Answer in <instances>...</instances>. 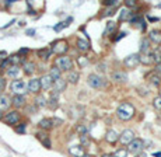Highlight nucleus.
I'll use <instances>...</instances> for the list:
<instances>
[{"instance_id": "nucleus-10", "label": "nucleus", "mask_w": 161, "mask_h": 157, "mask_svg": "<svg viewBox=\"0 0 161 157\" xmlns=\"http://www.w3.org/2000/svg\"><path fill=\"white\" fill-rule=\"evenodd\" d=\"M4 121H6V123H9V125H16V123L20 122V114H18L17 111H12V112H9V114H6Z\"/></svg>"}, {"instance_id": "nucleus-53", "label": "nucleus", "mask_w": 161, "mask_h": 157, "mask_svg": "<svg viewBox=\"0 0 161 157\" xmlns=\"http://www.w3.org/2000/svg\"><path fill=\"white\" fill-rule=\"evenodd\" d=\"M150 21H158V18H155V17H150Z\"/></svg>"}, {"instance_id": "nucleus-30", "label": "nucleus", "mask_w": 161, "mask_h": 157, "mask_svg": "<svg viewBox=\"0 0 161 157\" xmlns=\"http://www.w3.org/2000/svg\"><path fill=\"white\" fill-rule=\"evenodd\" d=\"M35 105L38 107V108H44V107H46L48 105V101H46V98H45V95H37V98H35Z\"/></svg>"}, {"instance_id": "nucleus-5", "label": "nucleus", "mask_w": 161, "mask_h": 157, "mask_svg": "<svg viewBox=\"0 0 161 157\" xmlns=\"http://www.w3.org/2000/svg\"><path fill=\"white\" fill-rule=\"evenodd\" d=\"M143 147H144V140L141 139H135L132 143L129 145V149H127V151L132 154H140L141 151H143Z\"/></svg>"}, {"instance_id": "nucleus-36", "label": "nucleus", "mask_w": 161, "mask_h": 157, "mask_svg": "<svg viewBox=\"0 0 161 157\" xmlns=\"http://www.w3.org/2000/svg\"><path fill=\"white\" fill-rule=\"evenodd\" d=\"M80 145H81L83 147H87V146L90 145V136H88V133L80 136Z\"/></svg>"}, {"instance_id": "nucleus-9", "label": "nucleus", "mask_w": 161, "mask_h": 157, "mask_svg": "<svg viewBox=\"0 0 161 157\" xmlns=\"http://www.w3.org/2000/svg\"><path fill=\"white\" fill-rule=\"evenodd\" d=\"M69 153H70L71 157H84V156H85L84 147H83L81 145L70 146V147H69Z\"/></svg>"}, {"instance_id": "nucleus-50", "label": "nucleus", "mask_w": 161, "mask_h": 157, "mask_svg": "<svg viewBox=\"0 0 161 157\" xmlns=\"http://www.w3.org/2000/svg\"><path fill=\"white\" fill-rule=\"evenodd\" d=\"M125 35H126V32H121V34H119V35L115 38V41H119V39H121V38H123Z\"/></svg>"}, {"instance_id": "nucleus-12", "label": "nucleus", "mask_w": 161, "mask_h": 157, "mask_svg": "<svg viewBox=\"0 0 161 157\" xmlns=\"http://www.w3.org/2000/svg\"><path fill=\"white\" fill-rule=\"evenodd\" d=\"M111 77H112V80L116 81V83H125V81L127 80V73L123 72V70H115Z\"/></svg>"}, {"instance_id": "nucleus-38", "label": "nucleus", "mask_w": 161, "mask_h": 157, "mask_svg": "<svg viewBox=\"0 0 161 157\" xmlns=\"http://www.w3.org/2000/svg\"><path fill=\"white\" fill-rule=\"evenodd\" d=\"M77 63L80 64V67H85L88 64V59L85 58V56H80V58L77 59Z\"/></svg>"}, {"instance_id": "nucleus-6", "label": "nucleus", "mask_w": 161, "mask_h": 157, "mask_svg": "<svg viewBox=\"0 0 161 157\" xmlns=\"http://www.w3.org/2000/svg\"><path fill=\"white\" fill-rule=\"evenodd\" d=\"M135 139H136V137H135V132H133L132 129H125V131L119 135V140H121L122 145H127V146H129Z\"/></svg>"}, {"instance_id": "nucleus-46", "label": "nucleus", "mask_w": 161, "mask_h": 157, "mask_svg": "<svg viewBox=\"0 0 161 157\" xmlns=\"http://www.w3.org/2000/svg\"><path fill=\"white\" fill-rule=\"evenodd\" d=\"M125 6H126V7H135L136 2L135 0H126V2H125Z\"/></svg>"}, {"instance_id": "nucleus-35", "label": "nucleus", "mask_w": 161, "mask_h": 157, "mask_svg": "<svg viewBox=\"0 0 161 157\" xmlns=\"http://www.w3.org/2000/svg\"><path fill=\"white\" fill-rule=\"evenodd\" d=\"M49 76L53 78V81H56L58 78H60V70L58 69L56 66H53L51 70H49Z\"/></svg>"}, {"instance_id": "nucleus-57", "label": "nucleus", "mask_w": 161, "mask_h": 157, "mask_svg": "<svg viewBox=\"0 0 161 157\" xmlns=\"http://www.w3.org/2000/svg\"><path fill=\"white\" fill-rule=\"evenodd\" d=\"M84 157H90V156H88V154H85V156H84Z\"/></svg>"}, {"instance_id": "nucleus-56", "label": "nucleus", "mask_w": 161, "mask_h": 157, "mask_svg": "<svg viewBox=\"0 0 161 157\" xmlns=\"http://www.w3.org/2000/svg\"><path fill=\"white\" fill-rule=\"evenodd\" d=\"M2 118H3V115H2V112H0V119H2Z\"/></svg>"}, {"instance_id": "nucleus-17", "label": "nucleus", "mask_w": 161, "mask_h": 157, "mask_svg": "<svg viewBox=\"0 0 161 157\" xmlns=\"http://www.w3.org/2000/svg\"><path fill=\"white\" fill-rule=\"evenodd\" d=\"M39 128L44 129V131H48V129H52L55 125V119H52V118H42V119L39 121Z\"/></svg>"}, {"instance_id": "nucleus-47", "label": "nucleus", "mask_w": 161, "mask_h": 157, "mask_svg": "<svg viewBox=\"0 0 161 157\" xmlns=\"http://www.w3.org/2000/svg\"><path fill=\"white\" fill-rule=\"evenodd\" d=\"M16 132H18V133H24V132H25V125H21V126H18V128H16Z\"/></svg>"}, {"instance_id": "nucleus-52", "label": "nucleus", "mask_w": 161, "mask_h": 157, "mask_svg": "<svg viewBox=\"0 0 161 157\" xmlns=\"http://www.w3.org/2000/svg\"><path fill=\"white\" fill-rule=\"evenodd\" d=\"M101 157H113V154H102Z\"/></svg>"}, {"instance_id": "nucleus-18", "label": "nucleus", "mask_w": 161, "mask_h": 157, "mask_svg": "<svg viewBox=\"0 0 161 157\" xmlns=\"http://www.w3.org/2000/svg\"><path fill=\"white\" fill-rule=\"evenodd\" d=\"M146 80L149 81L150 84H153V86H160V83H161V77H160V74H157L155 72H151V73H149V74L146 76Z\"/></svg>"}, {"instance_id": "nucleus-39", "label": "nucleus", "mask_w": 161, "mask_h": 157, "mask_svg": "<svg viewBox=\"0 0 161 157\" xmlns=\"http://www.w3.org/2000/svg\"><path fill=\"white\" fill-rule=\"evenodd\" d=\"M76 131L79 132L80 136H81V135H85V133H87V132H88V128H87V125H79V126L76 128Z\"/></svg>"}, {"instance_id": "nucleus-23", "label": "nucleus", "mask_w": 161, "mask_h": 157, "mask_svg": "<svg viewBox=\"0 0 161 157\" xmlns=\"http://www.w3.org/2000/svg\"><path fill=\"white\" fill-rule=\"evenodd\" d=\"M23 69H24V73H25L27 76H31V74H34L35 70H37V64H35L34 62H25Z\"/></svg>"}, {"instance_id": "nucleus-26", "label": "nucleus", "mask_w": 161, "mask_h": 157, "mask_svg": "<svg viewBox=\"0 0 161 157\" xmlns=\"http://www.w3.org/2000/svg\"><path fill=\"white\" fill-rule=\"evenodd\" d=\"M77 49L80 50V52H87L88 49H90V44H88L87 39H77Z\"/></svg>"}, {"instance_id": "nucleus-55", "label": "nucleus", "mask_w": 161, "mask_h": 157, "mask_svg": "<svg viewBox=\"0 0 161 157\" xmlns=\"http://www.w3.org/2000/svg\"><path fill=\"white\" fill-rule=\"evenodd\" d=\"M154 157H161V153H154Z\"/></svg>"}, {"instance_id": "nucleus-16", "label": "nucleus", "mask_w": 161, "mask_h": 157, "mask_svg": "<svg viewBox=\"0 0 161 157\" xmlns=\"http://www.w3.org/2000/svg\"><path fill=\"white\" fill-rule=\"evenodd\" d=\"M12 104H13L12 102V98H10L9 95H6V94L0 95V112L9 109V107L12 105Z\"/></svg>"}, {"instance_id": "nucleus-1", "label": "nucleus", "mask_w": 161, "mask_h": 157, "mask_svg": "<svg viewBox=\"0 0 161 157\" xmlns=\"http://www.w3.org/2000/svg\"><path fill=\"white\" fill-rule=\"evenodd\" d=\"M135 112H136L135 107H133L130 102H122L121 105L118 107V109H116V115H118V118L121 121L132 119L133 115H135Z\"/></svg>"}, {"instance_id": "nucleus-40", "label": "nucleus", "mask_w": 161, "mask_h": 157, "mask_svg": "<svg viewBox=\"0 0 161 157\" xmlns=\"http://www.w3.org/2000/svg\"><path fill=\"white\" fill-rule=\"evenodd\" d=\"M153 105H154V108H155V109L161 111V97H160V95L154 98V101H153Z\"/></svg>"}, {"instance_id": "nucleus-7", "label": "nucleus", "mask_w": 161, "mask_h": 157, "mask_svg": "<svg viewBox=\"0 0 161 157\" xmlns=\"http://www.w3.org/2000/svg\"><path fill=\"white\" fill-rule=\"evenodd\" d=\"M10 88H12V91L16 95H23L24 93L27 91L25 84H24L23 80H13L12 84H10Z\"/></svg>"}, {"instance_id": "nucleus-58", "label": "nucleus", "mask_w": 161, "mask_h": 157, "mask_svg": "<svg viewBox=\"0 0 161 157\" xmlns=\"http://www.w3.org/2000/svg\"><path fill=\"white\" fill-rule=\"evenodd\" d=\"M160 97H161V90H160Z\"/></svg>"}, {"instance_id": "nucleus-45", "label": "nucleus", "mask_w": 161, "mask_h": 157, "mask_svg": "<svg viewBox=\"0 0 161 157\" xmlns=\"http://www.w3.org/2000/svg\"><path fill=\"white\" fill-rule=\"evenodd\" d=\"M67 25H69L67 22H59V25H56V27H53V30H55V31H58V32H59V31L62 30L63 27H67Z\"/></svg>"}, {"instance_id": "nucleus-29", "label": "nucleus", "mask_w": 161, "mask_h": 157, "mask_svg": "<svg viewBox=\"0 0 161 157\" xmlns=\"http://www.w3.org/2000/svg\"><path fill=\"white\" fill-rule=\"evenodd\" d=\"M58 93H52V95H51V100L48 101V107L51 109H56L58 108V105H59V102H58Z\"/></svg>"}, {"instance_id": "nucleus-15", "label": "nucleus", "mask_w": 161, "mask_h": 157, "mask_svg": "<svg viewBox=\"0 0 161 157\" xmlns=\"http://www.w3.org/2000/svg\"><path fill=\"white\" fill-rule=\"evenodd\" d=\"M66 86H67V81L65 80V78H58L56 81H53V93H62V91H65V88H66Z\"/></svg>"}, {"instance_id": "nucleus-54", "label": "nucleus", "mask_w": 161, "mask_h": 157, "mask_svg": "<svg viewBox=\"0 0 161 157\" xmlns=\"http://www.w3.org/2000/svg\"><path fill=\"white\" fill-rule=\"evenodd\" d=\"M136 157H147V156H146V154H144V153H140V154H137V156H136Z\"/></svg>"}, {"instance_id": "nucleus-43", "label": "nucleus", "mask_w": 161, "mask_h": 157, "mask_svg": "<svg viewBox=\"0 0 161 157\" xmlns=\"http://www.w3.org/2000/svg\"><path fill=\"white\" fill-rule=\"evenodd\" d=\"M37 108H38V107L35 105V104H34V105H27L25 107V109L28 112H31V114H35V112H37Z\"/></svg>"}, {"instance_id": "nucleus-37", "label": "nucleus", "mask_w": 161, "mask_h": 157, "mask_svg": "<svg viewBox=\"0 0 161 157\" xmlns=\"http://www.w3.org/2000/svg\"><path fill=\"white\" fill-rule=\"evenodd\" d=\"M127 154H129V151H127V149H118V150L113 153V157H127Z\"/></svg>"}, {"instance_id": "nucleus-28", "label": "nucleus", "mask_w": 161, "mask_h": 157, "mask_svg": "<svg viewBox=\"0 0 161 157\" xmlns=\"http://www.w3.org/2000/svg\"><path fill=\"white\" fill-rule=\"evenodd\" d=\"M79 78H80V73H79V72H76V70H70V72H69V74H67V78H66V80H67L70 84H76L77 81H79Z\"/></svg>"}, {"instance_id": "nucleus-27", "label": "nucleus", "mask_w": 161, "mask_h": 157, "mask_svg": "<svg viewBox=\"0 0 161 157\" xmlns=\"http://www.w3.org/2000/svg\"><path fill=\"white\" fill-rule=\"evenodd\" d=\"M9 62H10L12 66H20V63H23L24 62V58H21V55L16 53V55L9 56Z\"/></svg>"}, {"instance_id": "nucleus-51", "label": "nucleus", "mask_w": 161, "mask_h": 157, "mask_svg": "<svg viewBox=\"0 0 161 157\" xmlns=\"http://www.w3.org/2000/svg\"><path fill=\"white\" fill-rule=\"evenodd\" d=\"M25 34L27 35H35V30H27Z\"/></svg>"}, {"instance_id": "nucleus-2", "label": "nucleus", "mask_w": 161, "mask_h": 157, "mask_svg": "<svg viewBox=\"0 0 161 157\" xmlns=\"http://www.w3.org/2000/svg\"><path fill=\"white\" fill-rule=\"evenodd\" d=\"M55 66H56L60 72H62V70H70L71 67H73V60H71L69 56L62 55V56L55 59Z\"/></svg>"}, {"instance_id": "nucleus-19", "label": "nucleus", "mask_w": 161, "mask_h": 157, "mask_svg": "<svg viewBox=\"0 0 161 157\" xmlns=\"http://www.w3.org/2000/svg\"><path fill=\"white\" fill-rule=\"evenodd\" d=\"M150 42H154L155 45H161V31L158 30H151L149 34Z\"/></svg>"}, {"instance_id": "nucleus-44", "label": "nucleus", "mask_w": 161, "mask_h": 157, "mask_svg": "<svg viewBox=\"0 0 161 157\" xmlns=\"http://www.w3.org/2000/svg\"><path fill=\"white\" fill-rule=\"evenodd\" d=\"M4 87H6V78L0 77V94L4 91Z\"/></svg>"}, {"instance_id": "nucleus-34", "label": "nucleus", "mask_w": 161, "mask_h": 157, "mask_svg": "<svg viewBox=\"0 0 161 157\" xmlns=\"http://www.w3.org/2000/svg\"><path fill=\"white\" fill-rule=\"evenodd\" d=\"M52 53H53V52L49 50V49H39L37 52V55H38V58H41V59H48Z\"/></svg>"}, {"instance_id": "nucleus-25", "label": "nucleus", "mask_w": 161, "mask_h": 157, "mask_svg": "<svg viewBox=\"0 0 161 157\" xmlns=\"http://www.w3.org/2000/svg\"><path fill=\"white\" fill-rule=\"evenodd\" d=\"M132 16L133 13L129 10L127 7L122 8L121 10V14H119V21H126V20H132Z\"/></svg>"}, {"instance_id": "nucleus-4", "label": "nucleus", "mask_w": 161, "mask_h": 157, "mask_svg": "<svg viewBox=\"0 0 161 157\" xmlns=\"http://www.w3.org/2000/svg\"><path fill=\"white\" fill-rule=\"evenodd\" d=\"M87 83H88V86H91L93 88H101V87L104 86V78L99 74H97V73H93V74H90L87 77Z\"/></svg>"}, {"instance_id": "nucleus-13", "label": "nucleus", "mask_w": 161, "mask_h": 157, "mask_svg": "<svg viewBox=\"0 0 161 157\" xmlns=\"http://www.w3.org/2000/svg\"><path fill=\"white\" fill-rule=\"evenodd\" d=\"M27 87H28V91L30 93H34V94L39 93V90H41L39 78H31V80L28 81V84H27Z\"/></svg>"}, {"instance_id": "nucleus-11", "label": "nucleus", "mask_w": 161, "mask_h": 157, "mask_svg": "<svg viewBox=\"0 0 161 157\" xmlns=\"http://www.w3.org/2000/svg\"><path fill=\"white\" fill-rule=\"evenodd\" d=\"M39 81H41V88L42 90H49L51 87H53V78L49 76V73L48 74H44L39 78Z\"/></svg>"}, {"instance_id": "nucleus-31", "label": "nucleus", "mask_w": 161, "mask_h": 157, "mask_svg": "<svg viewBox=\"0 0 161 157\" xmlns=\"http://www.w3.org/2000/svg\"><path fill=\"white\" fill-rule=\"evenodd\" d=\"M144 52H151L150 50V39L149 38H143L140 42V53Z\"/></svg>"}, {"instance_id": "nucleus-33", "label": "nucleus", "mask_w": 161, "mask_h": 157, "mask_svg": "<svg viewBox=\"0 0 161 157\" xmlns=\"http://www.w3.org/2000/svg\"><path fill=\"white\" fill-rule=\"evenodd\" d=\"M115 28H116V22L108 21L107 22V27H105V31H104V35H108V34L113 32V31H115Z\"/></svg>"}, {"instance_id": "nucleus-41", "label": "nucleus", "mask_w": 161, "mask_h": 157, "mask_svg": "<svg viewBox=\"0 0 161 157\" xmlns=\"http://www.w3.org/2000/svg\"><path fill=\"white\" fill-rule=\"evenodd\" d=\"M104 4L108 6V7H115V6L119 4V0H105Z\"/></svg>"}, {"instance_id": "nucleus-3", "label": "nucleus", "mask_w": 161, "mask_h": 157, "mask_svg": "<svg viewBox=\"0 0 161 157\" xmlns=\"http://www.w3.org/2000/svg\"><path fill=\"white\" fill-rule=\"evenodd\" d=\"M125 66L129 67V69H135V67L139 66V63H140V53H132V55L126 56L123 60Z\"/></svg>"}, {"instance_id": "nucleus-8", "label": "nucleus", "mask_w": 161, "mask_h": 157, "mask_svg": "<svg viewBox=\"0 0 161 157\" xmlns=\"http://www.w3.org/2000/svg\"><path fill=\"white\" fill-rule=\"evenodd\" d=\"M67 49H69V46H67V42L66 41H56L52 44V52L60 53V56H62Z\"/></svg>"}, {"instance_id": "nucleus-21", "label": "nucleus", "mask_w": 161, "mask_h": 157, "mask_svg": "<svg viewBox=\"0 0 161 157\" xmlns=\"http://www.w3.org/2000/svg\"><path fill=\"white\" fill-rule=\"evenodd\" d=\"M20 73H21L20 66H9V70H7V76H9L10 78H14V80L20 78Z\"/></svg>"}, {"instance_id": "nucleus-42", "label": "nucleus", "mask_w": 161, "mask_h": 157, "mask_svg": "<svg viewBox=\"0 0 161 157\" xmlns=\"http://www.w3.org/2000/svg\"><path fill=\"white\" fill-rule=\"evenodd\" d=\"M37 136H38V139H39L41 142H44V140H46V139H48V135H46L45 132H38V133H37Z\"/></svg>"}, {"instance_id": "nucleus-14", "label": "nucleus", "mask_w": 161, "mask_h": 157, "mask_svg": "<svg viewBox=\"0 0 161 157\" xmlns=\"http://www.w3.org/2000/svg\"><path fill=\"white\" fill-rule=\"evenodd\" d=\"M69 114H70L71 119H79V118H81L83 114H84V108H83V107H79V105H74L69 109Z\"/></svg>"}, {"instance_id": "nucleus-20", "label": "nucleus", "mask_w": 161, "mask_h": 157, "mask_svg": "<svg viewBox=\"0 0 161 157\" xmlns=\"http://www.w3.org/2000/svg\"><path fill=\"white\" fill-rule=\"evenodd\" d=\"M140 63L146 64V66H149V64L154 63V59H153V52L140 53Z\"/></svg>"}, {"instance_id": "nucleus-32", "label": "nucleus", "mask_w": 161, "mask_h": 157, "mask_svg": "<svg viewBox=\"0 0 161 157\" xmlns=\"http://www.w3.org/2000/svg\"><path fill=\"white\" fill-rule=\"evenodd\" d=\"M153 59H154L155 64L161 63V46H155L154 50H153Z\"/></svg>"}, {"instance_id": "nucleus-49", "label": "nucleus", "mask_w": 161, "mask_h": 157, "mask_svg": "<svg viewBox=\"0 0 161 157\" xmlns=\"http://www.w3.org/2000/svg\"><path fill=\"white\" fill-rule=\"evenodd\" d=\"M154 72L157 73V74H161V63H160V64H155V69H154Z\"/></svg>"}, {"instance_id": "nucleus-22", "label": "nucleus", "mask_w": 161, "mask_h": 157, "mask_svg": "<svg viewBox=\"0 0 161 157\" xmlns=\"http://www.w3.org/2000/svg\"><path fill=\"white\" fill-rule=\"evenodd\" d=\"M105 140H107L108 143H111V145H113L115 142H118L119 140V135L116 131H113V129H111V131L107 132V135H105Z\"/></svg>"}, {"instance_id": "nucleus-48", "label": "nucleus", "mask_w": 161, "mask_h": 157, "mask_svg": "<svg viewBox=\"0 0 161 157\" xmlns=\"http://www.w3.org/2000/svg\"><path fill=\"white\" fill-rule=\"evenodd\" d=\"M28 52H30V49H27V48H21V49L18 50V55H27Z\"/></svg>"}, {"instance_id": "nucleus-24", "label": "nucleus", "mask_w": 161, "mask_h": 157, "mask_svg": "<svg viewBox=\"0 0 161 157\" xmlns=\"http://www.w3.org/2000/svg\"><path fill=\"white\" fill-rule=\"evenodd\" d=\"M12 102L16 108H23V107H25V98H24V95H14Z\"/></svg>"}]
</instances>
